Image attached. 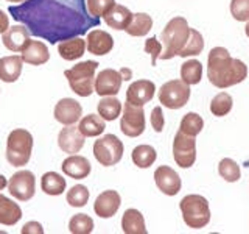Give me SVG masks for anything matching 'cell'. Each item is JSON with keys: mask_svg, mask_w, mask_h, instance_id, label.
Returning <instances> with one entry per match:
<instances>
[{"mask_svg": "<svg viewBox=\"0 0 249 234\" xmlns=\"http://www.w3.org/2000/svg\"><path fill=\"white\" fill-rule=\"evenodd\" d=\"M232 18L238 22H245L249 19V0H232L231 2Z\"/></svg>", "mask_w": 249, "mask_h": 234, "instance_id": "ab89813d", "label": "cell"}, {"mask_svg": "<svg viewBox=\"0 0 249 234\" xmlns=\"http://www.w3.org/2000/svg\"><path fill=\"white\" fill-rule=\"evenodd\" d=\"M6 186H8V181H6V178H5L3 175H0V191H3Z\"/></svg>", "mask_w": 249, "mask_h": 234, "instance_id": "bcb514c9", "label": "cell"}, {"mask_svg": "<svg viewBox=\"0 0 249 234\" xmlns=\"http://www.w3.org/2000/svg\"><path fill=\"white\" fill-rule=\"evenodd\" d=\"M61 169L69 178H73V179L88 178L92 170L89 159L84 158V156H80V155H70L69 158L62 161Z\"/></svg>", "mask_w": 249, "mask_h": 234, "instance_id": "d6986e66", "label": "cell"}, {"mask_svg": "<svg viewBox=\"0 0 249 234\" xmlns=\"http://www.w3.org/2000/svg\"><path fill=\"white\" fill-rule=\"evenodd\" d=\"M123 77L119 70L115 69H103L101 72L95 77V92L100 97H111L117 96L122 88Z\"/></svg>", "mask_w": 249, "mask_h": 234, "instance_id": "7c38bea8", "label": "cell"}, {"mask_svg": "<svg viewBox=\"0 0 249 234\" xmlns=\"http://www.w3.org/2000/svg\"><path fill=\"white\" fill-rule=\"evenodd\" d=\"M131 18H132V13L123 5H114L111 10L103 16L107 27H111L114 30H124L128 27V23L131 22Z\"/></svg>", "mask_w": 249, "mask_h": 234, "instance_id": "484cf974", "label": "cell"}, {"mask_svg": "<svg viewBox=\"0 0 249 234\" xmlns=\"http://www.w3.org/2000/svg\"><path fill=\"white\" fill-rule=\"evenodd\" d=\"M84 135L80 131V128L75 125H64V128L59 131L58 136V145L62 152L75 155L78 152H81V148L84 147Z\"/></svg>", "mask_w": 249, "mask_h": 234, "instance_id": "9a60e30c", "label": "cell"}, {"mask_svg": "<svg viewBox=\"0 0 249 234\" xmlns=\"http://www.w3.org/2000/svg\"><path fill=\"white\" fill-rule=\"evenodd\" d=\"M89 201V191L88 187L83 184H76L73 187H70V191L67 192V203L73 208H83L86 206V203Z\"/></svg>", "mask_w": 249, "mask_h": 234, "instance_id": "74e56055", "label": "cell"}, {"mask_svg": "<svg viewBox=\"0 0 249 234\" xmlns=\"http://www.w3.org/2000/svg\"><path fill=\"white\" fill-rule=\"evenodd\" d=\"M86 49L92 55L103 57V55H107L114 49V39L107 31L98 28L90 30L88 33V39H86Z\"/></svg>", "mask_w": 249, "mask_h": 234, "instance_id": "ac0fdd59", "label": "cell"}, {"mask_svg": "<svg viewBox=\"0 0 249 234\" xmlns=\"http://www.w3.org/2000/svg\"><path fill=\"white\" fill-rule=\"evenodd\" d=\"M22 234H42L44 228L39 222H28L22 226Z\"/></svg>", "mask_w": 249, "mask_h": 234, "instance_id": "7bdbcfd3", "label": "cell"}, {"mask_svg": "<svg viewBox=\"0 0 249 234\" xmlns=\"http://www.w3.org/2000/svg\"><path fill=\"white\" fill-rule=\"evenodd\" d=\"M156 158H158V153H156L154 147L151 145H137L131 153V159L136 164L139 169H148L151 167Z\"/></svg>", "mask_w": 249, "mask_h": 234, "instance_id": "f546056e", "label": "cell"}, {"mask_svg": "<svg viewBox=\"0 0 249 234\" xmlns=\"http://www.w3.org/2000/svg\"><path fill=\"white\" fill-rule=\"evenodd\" d=\"M154 181L156 186L159 187V191L170 197H175L181 191L182 181L179 175L176 174V170H173L168 166H159L154 172Z\"/></svg>", "mask_w": 249, "mask_h": 234, "instance_id": "4fadbf2b", "label": "cell"}, {"mask_svg": "<svg viewBox=\"0 0 249 234\" xmlns=\"http://www.w3.org/2000/svg\"><path fill=\"white\" fill-rule=\"evenodd\" d=\"M8 11L16 22L28 28L30 35L50 44L83 36L100 25V19L88 11L86 0H25L11 5Z\"/></svg>", "mask_w": 249, "mask_h": 234, "instance_id": "6da1fadb", "label": "cell"}, {"mask_svg": "<svg viewBox=\"0 0 249 234\" xmlns=\"http://www.w3.org/2000/svg\"><path fill=\"white\" fill-rule=\"evenodd\" d=\"M78 128L84 136L95 137L103 135V131L106 130V120L100 114H88L80 120Z\"/></svg>", "mask_w": 249, "mask_h": 234, "instance_id": "83f0119b", "label": "cell"}, {"mask_svg": "<svg viewBox=\"0 0 249 234\" xmlns=\"http://www.w3.org/2000/svg\"><path fill=\"white\" fill-rule=\"evenodd\" d=\"M156 92V86L150 80H137L129 84L126 91V101L136 105V106H143L148 101H151Z\"/></svg>", "mask_w": 249, "mask_h": 234, "instance_id": "e0dca14e", "label": "cell"}, {"mask_svg": "<svg viewBox=\"0 0 249 234\" xmlns=\"http://www.w3.org/2000/svg\"><path fill=\"white\" fill-rule=\"evenodd\" d=\"M8 2H11V3H22V2H25V0H8Z\"/></svg>", "mask_w": 249, "mask_h": 234, "instance_id": "c3c4849f", "label": "cell"}, {"mask_svg": "<svg viewBox=\"0 0 249 234\" xmlns=\"http://www.w3.org/2000/svg\"><path fill=\"white\" fill-rule=\"evenodd\" d=\"M233 100L228 92H220L210 101V113L216 117H224L232 111Z\"/></svg>", "mask_w": 249, "mask_h": 234, "instance_id": "836d02e7", "label": "cell"}, {"mask_svg": "<svg viewBox=\"0 0 249 234\" xmlns=\"http://www.w3.org/2000/svg\"><path fill=\"white\" fill-rule=\"evenodd\" d=\"M98 114L103 117L105 120L107 122H112L115 120L117 117L120 116L122 113V103L119 98H115V96H111V97H103L100 101H98Z\"/></svg>", "mask_w": 249, "mask_h": 234, "instance_id": "4dcf8cb0", "label": "cell"}, {"mask_svg": "<svg viewBox=\"0 0 249 234\" xmlns=\"http://www.w3.org/2000/svg\"><path fill=\"white\" fill-rule=\"evenodd\" d=\"M184 223L192 230H201L210 222V209L206 197L198 194H190L179 201Z\"/></svg>", "mask_w": 249, "mask_h": 234, "instance_id": "5b68a950", "label": "cell"}, {"mask_svg": "<svg viewBox=\"0 0 249 234\" xmlns=\"http://www.w3.org/2000/svg\"><path fill=\"white\" fill-rule=\"evenodd\" d=\"M30 41V31L23 25H14L10 27L2 35V42L8 50L11 52H22L23 47Z\"/></svg>", "mask_w": 249, "mask_h": 234, "instance_id": "ffe728a7", "label": "cell"}, {"mask_svg": "<svg viewBox=\"0 0 249 234\" xmlns=\"http://www.w3.org/2000/svg\"><path fill=\"white\" fill-rule=\"evenodd\" d=\"M8 191L14 198L28 201L36 194V176L30 170H19L8 181Z\"/></svg>", "mask_w": 249, "mask_h": 234, "instance_id": "8fae6325", "label": "cell"}, {"mask_svg": "<svg viewBox=\"0 0 249 234\" xmlns=\"http://www.w3.org/2000/svg\"><path fill=\"white\" fill-rule=\"evenodd\" d=\"M23 62H28L30 66H41L45 64L47 61L50 59V53H49V47L41 41H30L27 45L22 49V57Z\"/></svg>", "mask_w": 249, "mask_h": 234, "instance_id": "44dd1931", "label": "cell"}, {"mask_svg": "<svg viewBox=\"0 0 249 234\" xmlns=\"http://www.w3.org/2000/svg\"><path fill=\"white\" fill-rule=\"evenodd\" d=\"M190 36V27L187 19L182 16L171 19L160 33V41L163 45V52L160 53V59H171L179 57V53L185 47Z\"/></svg>", "mask_w": 249, "mask_h": 234, "instance_id": "3957f363", "label": "cell"}, {"mask_svg": "<svg viewBox=\"0 0 249 234\" xmlns=\"http://www.w3.org/2000/svg\"><path fill=\"white\" fill-rule=\"evenodd\" d=\"M22 218V209L5 195H0V225L14 226Z\"/></svg>", "mask_w": 249, "mask_h": 234, "instance_id": "d4e9b609", "label": "cell"}, {"mask_svg": "<svg viewBox=\"0 0 249 234\" xmlns=\"http://www.w3.org/2000/svg\"><path fill=\"white\" fill-rule=\"evenodd\" d=\"M23 59L20 57H3L0 58V80L5 83H14L19 80L22 74Z\"/></svg>", "mask_w": 249, "mask_h": 234, "instance_id": "7402d4cb", "label": "cell"}, {"mask_svg": "<svg viewBox=\"0 0 249 234\" xmlns=\"http://www.w3.org/2000/svg\"><path fill=\"white\" fill-rule=\"evenodd\" d=\"M145 52L151 55V64L156 66V61L160 57L162 53V44L158 41V38L153 36V38H148L145 41Z\"/></svg>", "mask_w": 249, "mask_h": 234, "instance_id": "60d3db41", "label": "cell"}, {"mask_svg": "<svg viewBox=\"0 0 249 234\" xmlns=\"http://www.w3.org/2000/svg\"><path fill=\"white\" fill-rule=\"evenodd\" d=\"M153 28V19L150 14L146 13H136L132 14L131 22L128 23V27L124 28V31L129 35V36H145L151 31Z\"/></svg>", "mask_w": 249, "mask_h": 234, "instance_id": "4316f807", "label": "cell"}, {"mask_svg": "<svg viewBox=\"0 0 249 234\" xmlns=\"http://www.w3.org/2000/svg\"><path fill=\"white\" fill-rule=\"evenodd\" d=\"M88 11L93 18H103V16L115 5V0H86Z\"/></svg>", "mask_w": 249, "mask_h": 234, "instance_id": "f35d334b", "label": "cell"}, {"mask_svg": "<svg viewBox=\"0 0 249 234\" xmlns=\"http://www.w3.org/2000/svg\"><path fill=\"white\" fill-rule=\"evenodd\" d=\"M248 77V66L238 58H232L228 49L213 47L207 58V78L220 89L231 88Z\"/></svg>", "mask_w": 249, "mask_h": 234, "instance_id": "7a4b0ae2", "label": "cell"}, {"mask_svg": "<svg viewBox=\"0 0 249 234\" xmlns=\"http://www.w3.org/2000/svg\"><path fill=\"white\" fill-rule=\"evenodd\" d=\"M41 187L47 195H61L64 194L67 183L66 178H62L56 172H47L41 178Z\"/></svg>", "mask_w": 249, "mask_h": 234, "instance_id": "f1b7e54d", "label": "cell"}, {"mask_svg": "<svg viewBox=\"0 0 249 234\" xmlns=\"http://www.w3.org/2000/svg\"><path fill=\"white\" fill-rule=\"evenodd\" d=\"M122 230L124 234H146V225L142 213L137 209H126L122 217Z\"/></svg>", "mask_w": 249, "mask_h": 234, "instance_id": "cb8c5ba5", "label": "cell"}, {"mask_svg": "<svg viewBox=\"0 0 249 234\" xmlns=\"http://www.w3.org/2000/svg\"><path fill=\"white\" fill-rule=\"evenodd\" d=\"M120 74L123 77V80H129V78H131V70H128V69H122Z\"/></svg>", "mask_w": 249, "mask_h": 234, "instance_id": "f6af8a7d", "label": "cell"}, {"mask_svg": "<svg viewBox=\"0 0 249 234\" xmlns=\"http://www.w3.org/2000/svg\"><path fill=\"white\" fill-rule=\"evenodd\" d=\"M202 78V64L198 59L185 61L181 67V80L189 86L198 84Z\"/></svg>", "mask_w": 249, "mask_h": 234, "instance_id": "1f68e13d", "label": "cell"}, {"mask_svg": "<svg viewBox=\"0 0 249 234\" xmlns=\"http://www.w3.org/2000/svg\"><path fill=\"white\" fill-rule=\"evenodd\" d=\"M204 49V38L199 33L198 30L190 28V36H189V41H187L185 47L179 53L181 58H187V57H196L199 55Z\"/></svg>", "mask_w": 249, "mask_h": 234, "instance_id": "e575fe53", "label": "cell"}, {"mask_svg": "<svg viewBox=\"0 0 249 234\" xmlns=\"http://www.w3.org/2000/svg\"><path fill=\"white\" fill-rule=\"evenodd\" d=\"M173 158L181 169L192 167L196 161V140L193 136L178 131L173 139Z\"/></svg>", "mask_w": 249, "mask_h": 234, "instance_id": "9c48e42d", "label": "cell"}, {"mask_svg": "<svg viewBox=\"0 0 249 234\" xmlns=\"http://www.w3.org/2000/svg\"><path fill=\"white\" fill-rule=\"evenodd\" d=\"M54 119L62 125H75L83 116V106L75 98H61L54 105Z\"/></svg>", "mask_w": 249, "mask_h": 234, "instance_id": "5bb4252c", "label": "cell"}, {"mask_svg": "<svg viewBox=\"0 0 249 234\" xmlns=\"http://www.w3.org/2000/svg\"><path fill=\"white\" fill-rule=\"evenodd\" d=\"M120 130L128 137H139L145 131V111L143 106H136L126 101L123 106Z\"/></svg>", "mask_w": 249, "mask_h": 234, "instance_id": "30bf717a", "label": "cell"}, {"mask_svg": "<svg viewBox=\"0 0 249 234\" xmlns=\"http://www.w3.org/2000/svg\"><path fill=\"white\" fill-rule=\"evenodd\" d=\"M33 152V136L23 128H16L6 140V161L14 167L27 166Z\"/></svg>", "mask_w": 249, "mask_h": 234, "instance_id": "8992f818", "label": "cell"}, {"mask_svg": "<svg viewBox=\"0 0 249 234\" xmlns=\"http://www.w3.org/2000/svg\"><path fill=\"white\" fill-rule=\"evenodd\" d=\"M86 52V41L81 36H75L61 41L58 44V53L62 59L66 61H75L78 58H81Z\"/></svg>", "mask_w": 249, "mask_h": 234, "instance_id": "603a6c76", "label": "cell"}, {"mask_svg": "<svg viewBox=\"0 0 249 234\" xmlns=\"http://www.w3.org/2000/svg\"><path fill=\"white\" fill-rule=\"evenodd\" d=\"M8 28H10V19H8V16L0 10V35H3Z\"/></svg>", "mask_w": 249, "mask_h": 234, "instance_id": "ee69618b", "label": "cell"}, {"mask_svg": "<svg viewBox=\"0 0 249 234\" xmlns=\"http://www.w3.org/2000/svg\"><path fill=\"white\" fill-rule=\"evenodd\" d=\"M218 172L221 178H224L228 183H235L241 178V170L238 164L231 158H223L218 164Z\"/></svg>", "mask_w": 249, "mask_h": 234, "instance_id": "d590c367", "label": "cell"}, {"mask_svg": "<svg viewBox=\"0 0 249 234\" xmlns=\"http://www.w3.org/2000/svg\"><path fill=\"white\" fill-rule=\"evenodd\" d=\"M97 61H83L78 62L72 69L64 70V75L69 81L70 89L80 97H89L95 92V70L98 69Z\"/></svg>", "mask_w": 249, "mask_h": 234, "instance_id": "277c9868", "label": "cell"}, {"mask_svg": "<svg viewBox=\"0 0 249 234\" xmlns=\"http://www.w3.org/2000/svg\"><path fill=\"white\" fill-rule=\"evenodd\" d=\"M69 231L72 234H90L93 231V220L88 214H76L70 218Z\"/></svg>", "mask_w": 249, "mask_h": 234, "instance_id": "8d00e7d4", "label": "cell"}, {"mask_svg": "<svg viewBox=\"0 0 249 234\" xmlns=\"http://www.w3.org/2000/svg\"><path fill=\"white\" fill-rule=\"evenodd\" d=\"M123 142L115 135H105L93 144V156L105 167L119 164L123 158Z\"/></svg>", "mask_w": 249, "mask_h": 234, "instance_id": "52a82bcc", "label": "cell"}, {"mask_svg": "<svg viewBox=\"0 0 249 234\" xmlns=\"http://www.w3.org/2000/svg\"><path fill=\"white\" fill-rule=\"evenodd\" d=\"M245 31H246V36L249 38V19H248V22H246V28H245Z\"/></svg>", "mask_w": 249, "mask_h": 234, "instance_id": "7dc6e473", "label": "cell"}, {"mask_svg": "<svg viewBox=\"0 0 249 234\" xmlns=\"http://www.w3.org/2000/svg\"><path fill=\"white\" fill-rule=\"evenodd\" d=\"M151 125L156 133H160L163 130V125H165V119H163V113L160 106L153 108L151 111Z\"/></svg>", "mask_w": 249, "mask_h": 234, "instance_id": "b9f144b4", "label": "cell"}, {"mask_svg": "<svg viewBox=\"0 0 249 234\" xmlns=\"http://www.w3.org/2000/svg\"><path fill=\"white\" fill-rule=\"evenodd\" d=\"M122 205V197L117 191H105L101 192L95 203H93V211L95 214L101 218H111L117 214V211L120 209Z\"/></svg>", "mask_w": 249, "mask_h": 234, "instance_id": "2e32d148", "label": "cell"}, {"mask_svg": "<svg viewBox=\"0 0 249 234\" xmlns=\"http://www.w3.org/2000/svg\"><path fill=\"white\" fill-rule=\"evenodd\" d=\"M202 128H204V120H202V117L196 113H187L182 117L181 125H179V131H182L184 135H189L193 137H196L202 131Z\"/></svg>", "mask_w": 249, "mask_h": 234, "instance_id": "d6a6232c", "label": "cell"}, {"mask_svg": "<svg viewBox=\"0 0 249 234\" xmlns=\"http://www.w3.org/2000/svg\"><path fill=\"white\" fill-rule=\"evenodd\" d=\"M190 98V86L182 80H170L159 89V101L168 109H179Z\"/></svg>", "mask_w": 249, "mask_h": 234, "instance_id": "ba28073f", "label": "cell"}]
</instances>
